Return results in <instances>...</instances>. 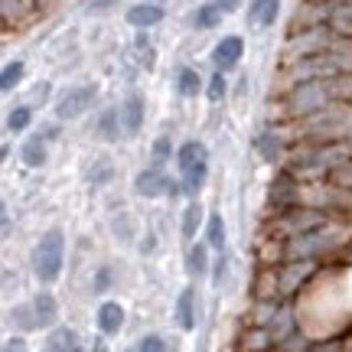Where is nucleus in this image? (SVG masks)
<instances>
[{
    "label": "nucleus",
    "instance_id": "nucleus-1",
    "mask_svg": "<svg viewBox=\"0 0 352 352\" xmlns=\"http://www.w3.org/2000/svg\"><path fill=\"white\" fill-rule=\"evenodd\" d=\"M30 271L36 277L39 287L59 284L65 274V232L59 226L46 228L30 248Z\"/></svg>",
    "mask_w": 352,
    "mask_h": 352
},
{
    "label": "nucleus",
    "instance_id": "nucleus-2",
    "mask_svg": "<svg viewBox=\"0 0 352 352\" xmlns=\"http://www.w3.org/2000/svg\"><path fill=\"white\" fill-rule=\"evenodd\" d=\"M333 88L329 82H300V85H290L280 91V118L294 124V121H303V118H310V114L323 111L333 104Z\"/></svg>",
    "mask_w": 352,
    "mask_h": 352
},
{
    "label": "nucleus",
    "instance_id": "nucleus-3",
    "mask_svg": "<svg viewBox=\"0 0 352 352\" xmlns=\"http://www.w3.org/2000/svg\"><path fill=\"white\" fill-rule=\"evenodd\" d=\"M333 219V215L320 212V209H307V206H297V209H287V212H277V215H267L264 222V239L271 241H290V239H300L307 232H316L323 228Z\"/></svg>",
    "mask_w": 352,
    "mask_h": 352
},
{
    "label": "nucleus",
    "instance_id": "nucleus-4",
    "mask_svg": "<svg viewBox=\"0 0 352 352\" xmlns=\"http://www.w3.org/2000/svg\"><path fill=\"white\" fill-rule=\"evenodd\" d=\"M95 101H98V85H69L65 91H59V98L52 101V114H56V121L65 124V121H78L82 114H88L95 108Z\"/></svg>",
    "mask_w": 352,
    "mask_h": 352
},
{
    "label": "nucleus",
    "instance_id": "nucleus-5",
    "mask_svg": "<svg viewBox=\"0 0 352 352\" xmlns=\"http://www.w3.org/2000/svg\"><path fill=\"white\" fill-rule=\"evenodd\" d=\"M320 271H323V264L316 261H284L277 267V297L284 303H290Z\"/></svg>",
    "mask_w": 352,
    "mask_h": 352
},
{
    "label": "nucleus",
    "instance_id": "nucleus-6",
    "mask_svg": "<svg viewBox=\"0 0 352 352\" xmlns=\"http://www.w3.org/2000/svg\"><path fill=\"white\" fill-rule=\"evenodd\" d=\"M333 33L327 26H310V30H294L287 36V63L297 59H310V56H323L333 46Z\"/></svg>",
    "mask_w": 352,
    "mask_h": 352
},
{
    "label": "nucleus",
    "instance_id": "nucleus-7",
    "mask_svg": "<svg viewBox=\"0 0 352 352\" xmlns=\"http://www.w3.org/2000/svg\"><path fill=\"white\" fill-rule=\"evenodd\" d=\"M300 189H303L300 179L280 166V173H277L274 179H271V186H267V215L297 209V206H300Z\"/></svg>",
    "mask_w": 352,
    "mask_h": 352
},
{
    "label": "nucleus",
    "instance_id": "nucleus-8",
    "mask_svg": "<svg viewBox=\"0 0 352 352\" xmlns=\"http://www.w3.org/2000/svg\"><path fill=\"white\" fill-rule=\"evenodd\" d=\"M118 118H121V134H124V140L138 138L140 131H144V121H147V101H144V95H140V91L124 95L121 104H118Z\"/></svg>",
    "mask_w": 352,
    "mask_h": 352
},
{
    "label": "nucleus",
    "instance_id": "nucleus-9",
    "mask_svg": "<svg viewBox=\"0 0 352 352\" xmlns=\"http://www.w3.org/2000/svg\"><path fill=\"white\" fill-rule=\"evenodd\" d=\"M173 183H176V179L166 173V170L144 166V170L134 176V192H138L140 199H164V196H170Z\"/></svg>",
    "mask_w": 352,
    "mask_h": 352
},
{
    "label": "nucleus",
    "instance_id": "nucleus-10",
    "mask_svg": "<svg viewBox=\"0 0 352 352\" xmlns=\"http://www.w3.org/2000/svg\"><path fill=\"white\" fill-rule=\"evenodd\" d=\"M241 59H245V39H241L239 33H228V36H222L219 43H215V50H212L215 72L228 76L232 69H239Z\"/></svg>",
    "mask_w": 352,
    "mask_h": 352
},
{
    "label": "nucleus",
    "instance_id": "nucleus-11",
    "mask_svg": "<svg viewBox=\"0 0 352 352\" xmlns=\"http://www.w3.org/2000/svg\"><path fill=\"white\" fill-rule=\"evenodd\" d=\"M30 307H33V316H36V327L39 333H50L52 327H59V300H56V294L50 287H39L33 297H30Z\"/></svg>",
    "mask_w": 352,
    "mask_h": 352
},
{
    "label": "nucleus",
    "instance_id": "nucleus-12",
    "mask_svg": "<svg viewBox=\"0 0 352 352\" xmlns=\"http://www.w3.org/2000/svg\"><path fill=\"white\" fill-rule=\"evenodd\" d=\"M166 20V10L164 7H157V3H147V0H140V3H131L124 10V23L131 30H138V33H151L153 26H160Z\"/></svg>",
    "mask_w": 352,
    "mask_h": 352
},
{
    "label": "nucleus",
    "instance_id": "nucleus-13",
    "mask_svg": "<svg viewBox=\"0 0 352 352\" xmlns=\"http://www.w3.org/2000/svg\"><path fill=\"white\" fill-rule=\"evenodd\" d=\"M127 323V310L124 303L118 300H101L98 310H95V329H98L101 336H118Z\"/></svg>",
    "mask_w": 352,
    "mask_h": 352
},
{
    "label": "nucleus",
    "instance_id": "nucleus-14",
    "mask_svg": "<svg viewBox=\"0 0 352 352\" xmlns=\"http://www.w3.org/2000/svg\"><path fill=\"white\" fill-rule=\"evenodd\" d=\"M173 323L183 329V333H192V329H196V287H192V284H186V287L176 294Z\"/></svg>",
    "mask_w": 352,
    "mask_h": 352
},
{
    "label": "nucleus",
    "instance_id": "nucleus-15",
    "mask_svg": "<svg viewBox=\"0 0 352 352\" xmlns=\"http://www.w3.org/2000/svg\"><path fill=\"white\" fill-rule=\"evenodd\" d=\"M91 134H95V140H101V144L124 140V134H121V118H118V104H114V108H101L98 118H95V124H91Z\"/></svg>",
    "mask_w": 352,
    "mask_h": 352
},
{
    "label": "nucleus",
    "instance_id": "nucleus-16",
    "mask_svg": "<svg viewBox=\"0 0 352 352\" xmlns=\"http://www.w3.org/2000/svg\"><path fill=\"white\" fill-rule=\"evenodd\" d=\"M20 164L26 166V170H43V166L50 164V144L39 138V134H30V138L20 144Z\"/></svg>",
    "mask_w": 352,
    "mask_h": 352
},
{
    "label": "nucleus",
    "instance_id": "nucleus-17",
    "mask_svg": "<svg viewBox=\"0 0 352 352\" xmlns=\"http://www.w3.org/2000/svg\"><path fill=\"white\" fill-rule=\"evenodd\" d=\"M254 147H258V153H261L267 164H277V160H284L287 157V138H284V131H261V138L254 140Z\"/></svg>",
    "mask_w": 352,
    "mask_h": 352
},
{
    "label": "nucleus",
    "instance_id": "nucleus-18",
    "mask_svg": "<svg viewBox=\"0 0 352 352\" xmlns=\"http://www.w3.org/2000/svg\"><path fill=\"white\" fill-rule=\"evenodd\" d=\"M7 327L13 329V336H30V333H39L36 316H33V307H30V300L13 303L10 310H7Z\"/></svg>",
    "mask_w": 352,
    "mask_h": 352
},
{
    "label": "nucleus",
    "instance_id": "nucleus-19",
    "mask_svg": "<svg viewBox=\"0 0 352 352\" xmlns=\"http://www.w3.org/2000/svg\"><path fill=\"white\" fill-rule=\"evenodd\" d=\"M209 160V147L202 144V140H183L179 147H176V157H173V164L179 173H186V170H192L196 164H206Z\"/></svg>",
    "mask_w": 352,
    "mask_h": 352
},
{
    "label": "nucleus",
    "instance_id": "nucleus-20",
    "mask_svg": "<svg viewBox=\"0 0 352 352\" xmlns=\"http://www.w3.org/2000/svg\"><path fill=\"white\" fill-rule=\"evenodd\" d=\"M209 267H212V252H209V245H206V241H192V245L186 248L189 280H202V277L209 274Z\"/></svg>",
    "mask_w": 352,
    "mask_h": 352
},
{
    "label": "nucleus",
    "instance_id": "nucleus-21",
    "mask_svg": "<svg viewBox=\"0 0 352 352\" xmlns=\"http://www.w3.org/2000/svg\"><path fill=\"white\" fill-rule=\"evenodd\" d=\"M202 241L209 245V252L222 254L228 245V232H226V219L222 212H209L206 215V226H202Z\"/></svg>",
    "mask_w": 352,
    "mask_h": 352
},
{
    "label": "nucleus",
    "instance_id": "nucleus-22",
    "mask_svg": "<svg viewBox=\"0 0 352 352\" xmlns=\"http://www.w3.org/2000/svg\"><path fill=\"white\" fill-rule=\"evenodd\" d=\"M239 352H274V336L264 327H245L239 333Z\"/></svg>",
    "mask_w": 352,
    "mask_h": 352
},
{
    "label": "nucleus",
    "instance_id": "nucleus-23",
    "mask_svg": "<svg viewBox=\"0 0 352 352\" xmlns=\"http://www.w3.org/2000/svg\"><path fill=\"white\" fill-rule=\"evenodd\" d=\"M277 13H280V0H252L248 3V26L267 30V26H274Z\"/></svg>",
    "mask_w": 352,
    "mask_h": 352
},
{
    "label": "nucleus",
    "instance_id": "nucleus-24",
    "mask_svg": "<svg viewBox=\"0 0 352 352\" xmlns=\"http://www.w3.org/2000/svg\"><path fill=\"white\" fill-rule=\"evenodd\" d=\"M43 352H78V333L72 327H52L46 333V342H43Z\"/></svg>",
    "mask_w": 352,
    "mask_h": 352
},
{
    "label": "nucleus",
    "instance_id": "nucleus-25",
    "mask_svg": "<svg viewBox=\"0 0 352 352\" xmlns=\"http://www.w3.org/2000/svg\"><path fill=\"white\" fill-rule=\"evenodd\" d=\"M111 179H114V160L108 157V153H98L85 170V183L91 189H101V186H108Z\"/></svg>",
    "mask_w": 352,
    "mask_h": 352
},
{
    "label": "nucleus",
    "instance_id": "nucleus-26",
    "mask_svg": "<svg viewBox=\"0 0 352 352\" xmlns=\"http://www.w3.org/2000/svg\"><path fill=\"white\" fill-rule=\"evenodd\" d=\"M222 20H226V13L219 10L212 0H202L199 7L192 10V16H189V26H192V30H199V33H206V30L222 26Z\"/></svg>",
    "mask_w": 352,
    "mask_h": 352
},
{
    "label": "nucleus",
    "instance_id": "nucleus-27",
    "mask_svg": "<svg viewBox=\"0 0 352 352\" xmlns=\"http://www.w3.org/2000/svg\"><path fill=\"white\" fill-rule=\"evenodd\" d=\"M271 336H274V346H280L284 340H290L294 333H300V327H297V314H294V307L290 303H284L280 307V314L274 316V323H271Z\"/></svg>",
    "mask_w": 352,
    "mask_h": 352
},
{
    "label": "nucleus",
    "instance_id": "nucleus-28",
    "mask_svg": "<svg viewBox=\"0 0 352 352\" xmlns=\"http://www.w3.org/2000/svg\"><path fill=\"white\" fill-rule=\"evenodd\" d=\"M173 88H176V95H179V98H196V95L206 91V82H202V76L192 69V65H183V69L176 72Z\"/></svg>",
    "mask_w": 352,
    "mask_h": 352
},
{
    "label": "nucleus",
    "instance_id": "nucleus-29",
    "mask_svg": "<svg viewBox=\"0 0 352 352\" xmlns=\"http://www.w3.org/2000/svg\"><path fill=\"white\" fill-rule=\"evenodd\" d=\"M33 118H36V111H33L26 101H20V104H13L10 111H7L3 131H7V134H26V131L33 127Z\"/></svg>",
    "mask_w": 352,
    "mask_h": 352
},
{
    "label": "nucleus",
    "instance_id": "nucleus-30",
    "mask_svg": "<svg viewBox=\"0 0 352 352\" xmlns=\"http://www.w3.org/2000/svg\"><path fill=\"white\" fill-rule=\"evenodd\" d=\"M202 215L206 212H202L199 199H192L186 209H183V219H179V235H183V241H189V245L196 241V235L202 232Z\"/></svg>",
    "mask_w": 352,
    "mask_h": 352
},
{
    "label": "nucleus",
    "instance_id": "nucleus-31",
    "mask_svg": "<svg viewBox=\"0 0 352 352\" xmlns=\"http://www.w3.org/2000/svg\"><path fill=\"white\" fill-rule=\"evenodd\" d=\"M26 78V63L23 59H10V63L0 65V95H10L23 85Z\"/></svg>",
    "mask_w": 352,
    "mask_h": 352
},
{
    "label": "nucleus",
    "instance_id": "nucleus-32",
    "mask_svg": "<svg viewBox=\"0 0 352 352\" xmlns=\"http://www.w3.org/2000/svg\"><path fill=\"white\" fill-rule=\"evenodd\" d=\"M280 307L284 300H254L252 310H248V327H271L274 323V316L280 314Z\"/></svg>",
    "mask_w": 352,
    "mask_h": 352
},
{
    "label": "nucleus",
    "instance_id": "nucleus-33",
    "mask_svg": "<svg viewBox=\"0 0 352 352\" xmlns=\"http://www.w3.org/2000/svg\"><path fill=\"white\" fill-rule=\"evenodd\" d=\"M176 157V147H173V140L166 138V134H160V138H153L151 144V164L147 166H157V170H164L170 160Z\"/></svg>",
    "mask_w": 352,
    "mask_h": 352
},
{
    "label": "nucleus",
    "instance_id": "nucleus-34",
    "mask_svg": "<svg viewBox=\"0 0 352 352\" xmlns=\"http://www.w3.org/2000/svg\"><path fill=\"white\" fill-rule=\"evenodd\" d=\"M228 95V76L222 72H212V76L206 78V98L212 101V104H222Z\"/></svg>",
    "mask_w": 352,
    "mask_h": 352
},
{
    "label": "nucleus",
    "instance_id": "nucleus-35",
    "mask_svg": "<svg viewBox=\"0 0 352 352\" xmlns=\"http://www.w3.org/2000/svg\"><path fill=\"white\" fill-rule=\"evenodd\" d=\"M111 232L118 241H134V215L127 212H118L111 219Z\"/></svg>",
    "mask_w": 352,
    "mask_h": 352
},
{
    "label": "nucleus",
    "instance_id": "nucleus-36",
    "mask_svg": "<svg viewBox=\"0 0 352 352\" xmlns=\"http://www.w3.org/2000/svg\"><path fill=\"white\" fill-rule=\"evenodd\" d=\"M114 287V267L111 264H98L95 274H91V290L95 294H108Z\"/></svg>",
    "mask_w": 352,
    "mask_h": 352
},
{
    "label": "nucleus",
    "instance_id": "nucleus-37",
    "mask_svg": "<svg viewBox=\"0 0 352 352\" xmlns=\"http://www.w3.org/2000/svg\"><path fill=\"white\" fill-rule=\"evenodd\" d=\"M134 349L138 352H170V342H166L160 333H144Z\"/></svg>",
    "mask_w": 352,
    "mask_h": 352
},
{
    "label": "nucleus",
    "instance_id": "nucleus-38",
    "mask_svg": "<svg viewBox=\"0 0 352 352\" xmlns=\"http://www.w3.org/2000/svg\"><path fill=\"white\" fill-rule=\"evenodd\" d=\"M209 277H212V287H222L228 277V252L215 254L212 258V267H209Z\"/></svg>",
    "mask_w": 352,
    "mask_h": 352
},
{
    "label": "nucleus",
    "instance_id": "nucleus-39",
    "mask_svg": "<svg viewBox=\"0 0 352 352\" xmlns=\"http://www.w3.org/2000/svg\"><path fill=\"white\" fill-rule=\"evenodd\" d=\"M327 183H333V186H340V189H349V192H352V157L342 166H336V170L329 173Z\"/></svg>",
    "mask_w": 352,
    "mask_h": 352
},
{
    "label": "nucleus",
    "instance_id": "nucleus-40",
    "mask_svg": "<svg viewBox=\"0 0 352 352\" xmlns=\"http://www.w3.org/2000/svg\"><path fill=\"white\" fill-rule=\"evenodd\" d=\"M138 56H140V65H144V69H153V63H157V46H153V43H147V36H144V33H140V39H138Z\"/></svg>",
    "mask_w": 352,
    "mask_h": 352
},
{
    "label": "nucleus",
    "instance_id": "nucleus-41",
    "mask_svg": "<svg viewBox=\"0 0 352 352\" xmlns=\"http://www.w3.org/2000/svg\"><path fill=\"white\" fill-rule=\"evenodd\" d=\"M50 95H52V85H50V82H39V85L33 88V91H30V98H26V104H30V108L36 111L39 104H46V101H50Z\"/></svg>",
    "mask_w": 352,
    "mask_h": 352
},
{
    "label": "nucleus",
    "instance_id": "nucleus-42",
    "mask_svg": "<svg viewBox=\"0 0 352 352\" xmlns=\"http://www.w3.org/2000/svg\"><path fill=\"white\" fill-rule=\"evenodd\" d=\"M0 352H30V346H26V336H10V340L0 346Z\"/></svg>",
    "mask_w": 352,
    "mask_h": 352
},
{
    "label": "nucleus",
    "instance_id": "nucleus-43",
    "mask_svg": "<svg viewBox=\"0 0 352 352\" xmlns=\"http://www.w3.org/2000/svg\"><path fill=\"white\" fill-rule=\"evenodd\" d=\"M36 134H39L43 140H46V144H52V140L59 138V121H52V124H43V127L36 131Z\"/></svg>",
    "mask_w": 352,
    "mask_h": 352
},
{
    "label": "nucleus",
    "instance_id": "nucleus-44",
    "mask_svg": "<svg viewBox=\"0 0 352 352\" xmlns=\"http://www.w3.org/2000/svg\"><path fill=\"white\" fill-rule=\"evenodd\" d=\"M157 252V235L153 232H144V239H140V254L147 258V254Z\"/></svg>",
    "mask_w": 352,
    "mask_h": 352
},
{
    "label": "nucleus",
    "instance_id": "nucleus-45",
    "mask_svg": "<svg viewBox=\"0 0 352 352\" xmlns=\"http://www.w3.org/2000/svg\"><path fill=\"white\" fill-rule=\"evenodd\" d=\"M212 3H215V7H219L222 13H226V16H228V13H235V10L241 7V0H212Z\"/></svg>",
    "mask_w": 352,
    "mask_h": 352
},
{
    "label": "nucleus",
    "instance_id": "nucleus-46",
    "mask_svg": "<svg viewBox=\"0 0 352 352\" xmlns=\"http://www.w3.org/2000/svg\"><path fill=\"white\" fill-rule=\"evenodd\" d=\"M7 228V202H3V196H0V232Z\"/></svg>",
    "mask_w": 352,
    "mask_h": 352
},
{
    "label": "nucleus",
    "instance_id": "nucleus-47",
    "mask_svg": "<svg viewBox=\"0 0 352 352\" xmlns=\"http://www.w3.org/2000/svg\"><path fill=\"white\" fill-rule=\"evenodd\" d=\"M7 157H10V144H0V166L7 164Z\"/></svg>",
    "mask_w": 352,
    "mask_h": 352
},
{
    "label": "nucleus",
    "instance_id": "nucleus-48",
    "mask_svg": "<svg viewBox=\"0 0 352 352\" xmlns=\"http://www.w3.org/2000/svg\"><path fill=\"white\" fill-rule=\"evenodd\" d=\"M23 3H26V7H30V10H33V13H36L39 7H43V0H23Z\"/></svg>",
    "mask_w": 352,
    "mask_h": 352
},
{
    "label": "nucleus",
    "instance_id": "nucleus-49",
    "mask_svg": "<svg viewBox=\"0 0 352 352\" xmlns=\"http://www.w3.org/2000/svg\"><path fill=\"white\" fill-rule=\"evenodd\" d=\"M310 3H340V0H310Z\"/></svg>",
    "mask_w": 352,
    "mask_h": 352
},
{
    "label": "nucleus",
    "instance_id": "nucleus-50",
    "mask_svg": "<svg viewBox=\"0 0 352 352\" xmlns=\"http://www.w3.org/2000/svg\"><path fill=\"white\" fill-rule=\"evenodd\" d=\"M147 3H157V7H164V3H166V0H147Z\"/></svg>",
    "mask_w": 352,
    "mask_h": 352
},
{
    "label": "nucleus",
    "instance_id": "nucleus-51",
    "mask_svg": "<svg viewBox=\"0 0 352 352\" xmlns=\"http://www.w3.org/2000/svg\"><path fill=\"white\" fill-rule=\"evenodd\" d=\"M121 352H138V349H121Z\"/></svg>",
    "mask_w": 352,
    "mask_h": 352
},
{
    "label": "nucleus",
    "instance_id": "nucleus-52",
    "mask_svg": "<svg viewBox=\"0 0 352 352\" xmlns=\"http://www.w3.org/2000/svg\"><path fill=\"white\" fill-rule=\"evenodd\" d=\"M0 134H3V121H0Z\"/></svg>",
    "mask_w": 352,
    "mask_h": 352
},
{
    "label": "nucleus",
    "instance_id": "nucleus-53",
    "mask_svg": "<svg viewBox=\"0 0 352 352\" xmlns=\"http://www.w3.org/2000/svg\"><path fill=\"white\" fill-rule=\"evenodd\" d=\"M349 144H352V140H349Z\"/></svg>",
    "mask_w": 352,
    "mask_h": 352
}]
</instances>
